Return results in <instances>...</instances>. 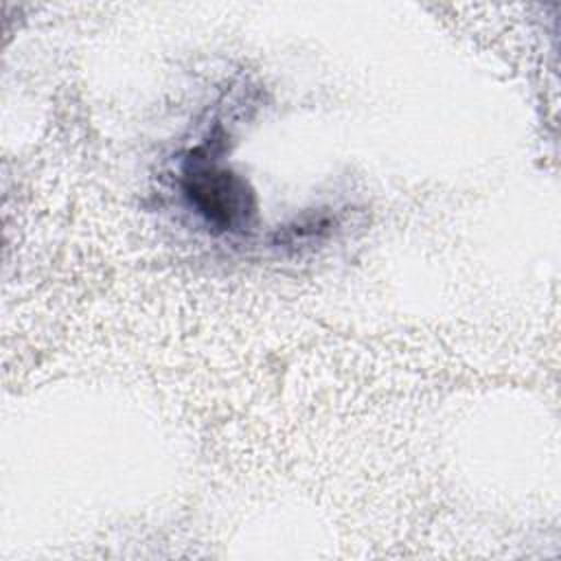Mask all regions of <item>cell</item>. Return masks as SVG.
Masks as SVG:
<instances>
[{
	"label": "cell",
	"mask_w": 561,
	"mask_h": 561,
	"mask_svg": "<svg viewBox=\"0 0 561 561\" xmlns=\"http://www.w3.org/2000/svg\"><path fill=\"white\" fill-rule=\"evenodd\" d=\"M182 188L188 204L219 232H241L250 228L256 215V197L250 184L202 149L184 162Z\"/></svg>",
	"instance_id": "1"
}]
</instances>
